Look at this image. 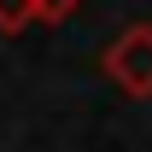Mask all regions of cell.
Here are the masks:
<instances>
[{"mask_svg": "<svg viewBox=\"0 0 152 152\" xmlns=\"http://www.w3.org/2000/svg\"><path fill=\"white\" fill-rule=\"evenodd\" d=\"M41 18V0H0V29H23Z\"/></svg>", "mask_w": 152, "mask_h": 152, "instance_id": "cell-2", "label": "cell"}, {"mask_svg": "<svg viewBox=\"0 0 152 152\" xmlns=\"http://www.w3.org/2000/svg\"><path fill=\"white\" fill-rule=\"evenodd\" d=\"M82 0H41V18H64V12H76Z\"/></svg>", "mask_w": 152, "mask_h": 152, "instance_id": "cell-3", "label": "cell"}, {"mask_svg": "<svg viewBox=\"0 0 152 152\" xmlns=\"http://www.w3.org/2000/svg\"><path fill=\"white\" fill-rule=\"evenodd\" d=\"M105 76H111L129 99H146L152 94V29H146V23H129V29L111 41Z\"/></svg>", "mask_w": 152, "mask_h": 152, "instance_id": "cell-1", "label": "cell"}]
</instances>
